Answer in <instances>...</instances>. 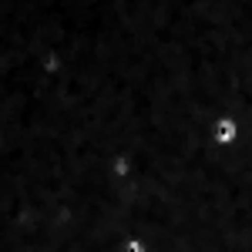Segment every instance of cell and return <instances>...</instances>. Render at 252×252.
Listing matches in <instances>:
<instances>
[{"mask_svg":"<svg viewBox=\"0 0 252 252\" xmlns=\"http://www.w3.org/2000/svg\"><path fill=\"white\" fill-rule=\"evenodd\" d=\"M125 252H141V246H135V242H131V246H128Z\"/></svg>","mask_w":252,"mask_h":252,"instance_id":"1","label":"cell"}]
</instances>
